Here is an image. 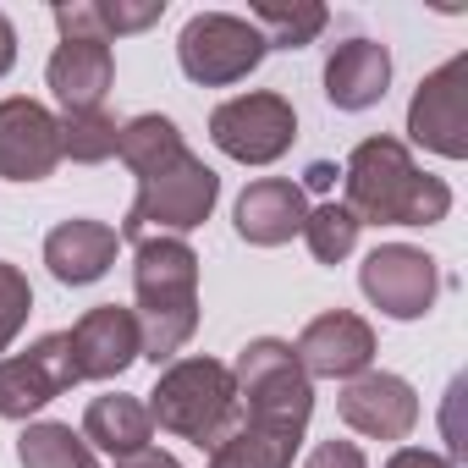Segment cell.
Wrapping results in <instances>:
<instances>
[{
	"instance_id": "cell-1",
	"label": "cell",
	"mask_w": 468,
	"mask_h": 468,
	"mask_svg": "<svg viewBox=\"0 0 468 468\" xmlns=\"http://www.w3.org/2000/svg\"><path fill=\"white\" fill-rule=\"evenodd\" d=\"M347 209L375 226H435L452 209V187L413 165V154L397 138H364L347 165Z\"/></svg>"
},
{
	"instance_id": "cell-2",
	"label": "cell",
	"mask_w": 468,
	"mask_h": 468,
	"mask_svg": "<svg viewBox=\"0 0 468 468\" xmlns=\"http://www.w3.org/2000/svg\"><path fill=\"white\" fill-rule=\"evenodd\" d=\"M138 342L149 364H171L198 331V254L182 238H144L133 254Z\"/></svg>"
},
{
	"instance_id": "cell-3",
	"label": "cell",
	"mask_w": 468,
	"mask_h": 468,
	"mask_svg": "<svg viewBox=\"0 0 468 468\" xmlns=\"http://www.w3.org/2000/svg\"><path fill=\"white\" fill-rule=\"evenodd\" d=\"M149 419L182 441H193L198 452H215L231 430L243 424V408H238V386H231V369L215 364V358H182L171 364L154 391H149Z\"/></svg>"
},
{
	"instance_id": "cell-4",
	"label": "cell",
	"mask_w": 468,
	"mask_h": 468,
	"mask_svg": "<svg viewBox=\"0 0 468 468\" xmlns=\"http://www.w3.org/2000/svg\"><path fill=\"white\" fill-rule=\"evenodd\" d=\"M215 198H220V176L198 154L182 149L160 171L138 176V198H133V209H127L116 238L122 243H144V238H176V231H193V226L209 220Z\"/></svg>"
},
{
	"instance_id": "cell-5",
	"label": "cell",
	"mask_w": 468,
	"mask_h": 468,
	"mask_svg": "<svg viewBox=\"0 0 468 468\" xmlns=\"http://www.w3.org/2000/svg\"><path fill=\"white\" fill-rule=\"evenodd\" d=\"M231 386H238L243 424H271V430L303 435V424H309V413H314L309 375H303V364L292 358V347L276 342V336L249 342V347L238 353Z\"/></svg>"
},
{
	"instance_id": "cell-6",
	"label": "cell",
	"mask_w": 468,
	"mask_h": 468,
	"mask_svg": "<svg viewBox=\"0 0 468 468\" xmlns=\"http://www.w3.org/2000/svg\"><path fill=\"white\" fill-rule=\"evenodd\" d=\"M265 34L249 17H231V12H198L182 39H176V61L193 83L204 89H226V83H243L260 61H265Z\"/></svg>"
},
{
	"instance_id": "cell-7",
	"label": "cell",
	"mask_w": 468,
	"mask_h": 468,
	"mask_svg": "<svg viewBox=\"0 0 468 468\" xmlns=\"http://www.w3.org/2000/svg\"><path fill=\"white\" fill-rule=\"evenodd\" d=\"M209 138H215L220 154L243 160V165H271V160H282V154L292 149V138H298V111H292V100H282V94H238V100L215 105Z\"/></svg>"
},
{
	"instance_id": "cell-8",
	"label": "cell",
	"mask_w": 468,
	"mask_h": 468,
	"mask_svg": "<svg viewBox=\"0 0 468 468\" xmlns=\"http://www.w3.org/2000/svg\"><path fill=\"white\" fill-rule=\"evenodd\" d=\"M72 386H78L72 336L67 331H50L28 353L0 358V419H28V413H39L45 402H56Z\"/></svg>"
},
{
	"instance_id": "cell-9",
	"label": "cell",
	"mask_w": 468,
	"mask_h": 468,
	"mask_svg": "<svg viewBox=\"0 0 468 468\" xmlns=\"http://www.w3.org/2000/svg\"><path fill=\"white\" fill-rule=\"evenodd\" d=\"M408 138L446 160L468 154V56H452L419 83L408 105Z\"/></svg>"
},
{
	"instance_id": "cell-10",
	"label": "cell",
	"mask_w": 468,
	"mask_h": 468,
	"mask_svg": "<svg viewBox=\"0 0 468 468\" xmlns=\"http://www.w3.org/2000/svg\"><path fill=\"white\" fill-rule=\"evenodd\" d=\"M364 282V298L391 314V320H419L435 309V292H441V271L424 249H408V243H386L364 260L358 271Z\"/></svg>"
},
{
	"instance_id": "cell-11",
	"label": "cell",
	"mask_w": 468,
	"mask_h": 468,
	"mask_svg": "<svg viewBox=\"0 0 468 468\" xmlns=\"http://www.w3.org/2000/svg\"><path fill=\"white\" fill-rule=\"evenodd\" d=\"M61 165V122L39 100H0V176L45 182Z\"/></svg>"
},
{
	"instance_id": "cell-12",
	"label": "cell",
	"mask_w": 468,
	"mask_h": 468,
	"mask_svg": "<svg viewBox=\"0 0 468 468\" xmlns=\"http://www.w3.org/2000/svg\"><path fill=\"white\" fill-rule=\"evenodd\" d=\"M342 424L369 435V441H408L413 424H419V397L402 375H386V369H364L347 380L342 402H336Z\"/></svg>"
},
{
	"instance_id": "cell-13",
	"label": "cell",
	"mask_w": 468,
	"mask_h": 468,
	"mask_svg": "<svg viewBox=\"0 0 468 468\" xmlns=\"http://www.w3.org/2000/svg\"><path fill=\"white\" fill-rule=\"evenodd\" d=\"M292 358L303 364L309 380H353L375 358V331H369V320H358L347 309H331V314L303 325Z\"/></svg>"
},
{
	"instance_id": "cell-14",
	"label": "cell",
	"mask_w": 468,
	"mask_h": 468,
	"mask_svg": "<svg viewBox=\"0 0 468 468\" xmlns=\"http://www.w3.org/2000/svg\"><path fill=\"white\" fill-rule=\"evenodd\" d=\"M67 336H72V364H78V380H116L133 358H144L138 320H133V309H116V303L89 309V314H83Z\"/></svg>"
},
{
	"instance_id": "cell-15",
	"label": "cell",
	"mask_w": 468,
	"mask_h": 468,
	"mask_svg": "<svg viewBox=\"0 0 468 468\" xmlns=\"http://www.w3.org/2000/svg\"><path fill=\"white\" fill-rule=\"evenodd\" d=\"M309 220V193L287 176H260L238 198V238L254 249H282L292 243Z\"/></svg>"
},
{
	"instance_id": "cell-16",
	"label": "cell",
	"mask_w": 468,
	"mask_h": 468,
	"mask_svg": "<svg viewBox=\"0 0 468 468\" xmlns=\"http://www.w3.org/2000/svg\"><path fill=\"white\" fill-rule=\"evenodd\" d=\"M116 249H122L116 226L78 215V220H61L50 238H45V265H50L56 282H67V287H89V282H100V276L116 265Z\"/></svg>"
},
{
	"instance_id": "cell-17",
	"label": "cell",
	"mask_w": 468,
	"mask_h": 468,
	"mask_svg": "<svg viewBox=\"0 0 468 468\" xmlns=\"http://www.w3.org/2000/svg\"><path fill=\"white\" fill-rule=\"evenodd\" d=\"M45 78H50L56 100L67 105V116H78V111H105V94H111V83H116V56H111V45H100V39H61Z\"/></svg>"
},
{
	"instance_id": "cell-18",
	"label": "cell",
	"mask_w": 468,
	"mask_h": 468,
	"mask_svg": "<svg viewBox=\"0 0 468 468\" xmlns=\"http://www.w3.org/2000/svg\"><path fill=\"white\" fill-rule=\"evenodd\" d=\"M391 89V50L375 39H342L325 61V100L336 111H369Z\"/></svg>"
},
{
	"instance_id": "cell-19",
	"label": "cell",
	"mask_w": 468,
	"mask_h": 468,
	"mask_svg": "<svg viewBox=\"0 0 468 468\" xmlns=\"http://www.w3.org/2000/svg\"><path fill=\"white\" fill-rule=\"evenodd\" d=\"M165 17V0H144V6H122V0H72V6H56V28L61 39H122V34H138L149 23Z\"/></svg>"
},
{
	"instance_id": "cell-20",
	"label": "cell",
	"mask_w": 468,
	"mask_h": 468,
	"mask_svg": "<svg viewBox=\"0 0 468 468\" xmlns=\"http://www.w3.org/2000/svg\"><path fill=\"white\" fill-rule=\"evenodd\" d=\"M83 441L111 452V457H133V452H144L154 441V419H149V408L138 397H122V391L94 397L89 413H83Z\"/></svg>"
},
{
	"instance_id": "cell-21",
	"label": "cell",
	"mask_w": 468,
	"mask_h": 468,
	"mask_svg": "<svg viewBox=\"0 0 468 468\" xmlns=\"http://www.w3.org/2000/svg\"><path fill=\"white\" fill-rule=\"evenodd\" d=\"M303 435H287V430H271V424H238L209 457V468H292V452H298Z\"/></svg>"
},
{
	"instance_id": "cell-22",
	"label": "cell",
	"mask_w": 468,
	"mask_h": 468,
	"mask_svg": "<svg viewBox=\"0 0 468 468\" xmlns=\"http://www.w3.org/2000/svg\"><path fill=\"white\" fill-rule=\"evenodd\" d=\"M17 463L23 468H94V446L56 419H39L17 435Z\"/></svg>"
},
{
	"instance_id": "cell-23",
	"label": "cell",
	"mask_w": 468,
	"mask_h": 468,
	"mask_svg": "<svg viewBox=\"0 0 468 468\" xmlns=\"http://www.w3.org/2000/svg\"><path fill=\"white\" fill-rule=\"evenodd\" d=\"M249 23L265 34V45L303 50V45H314V39H320V28L331 23V12H325V6H314V0H292V6H287V0H260Z\"/></svg>"
},
{
	"instance_id": "cell-24",
	"label": "cell",
	"mask_w": 468,
	"mask_h": 468,
	"mask_svg": "<svg viewBox=\"0 0 468 468\" xmlns=\"http://www.w3.org/2000/svg\"><path fill=\"white\" fill-rule=\"evenodd\" d=\"M187 144H182V133H176V122L171 116H133L122 133H116V154L138 171V176H149V171H160L165 160H176Z\"/></svg>"
},
{
	"instance_id": "cell-25",
	"label": "cell",
	"mask_w": 468,
	"mask_h": 468,
	"mask_svg": "<svg viewBox=\"0 0 468 468\" xmlns=\"http://www.w3.org/2000/svg\"><path fill=\"white\" fill-rule=\"evenodd\" d=\"M303 243L320 265H342L358 249V215L347 204H314L303 220Z\"/></svg>"
},
{
	"instance_id": "cell-26",
	"label": "cell",
	"mask_w": 468,
	"mask_h": 468,
	"mask_svg": "<svg viewBox=\"0 0 468 468\" xmlns=\"http://www.w3.org/2000/svg\"><path fill=\"white\" fill-rule=\"evenodd\" d=\"M116 116H105V111H78V116H67L61 122V154H72L78 165H100V160H111L116 154Z\"/></svg>"
},
{
	"instance_id": "cell-27",
	"label": "cell",
	"mask_w": 468,
	"mask_h": 468,
	"mask_svg": "<svg viewBox=\"0 0 468 468\" xmlns=\"http://www.w3.org/2000/svg\"><path fill=\"white\" fill-rule=\"evenodd\" d=\"M28 314H34V287H28V276H23L17 265L0 260V353L17 342V331L28 325Z\"/></svg>"
},
{
	"instance_id": "cell-28",
	"label": "cell",
	"mask_w": 468,
	"mask_h": 468,
	"mask_svg": "<svg viewBox=\"0 0 468 468\" xmlns=\"http://www.w3.org/2000/svg\"><path fill=\"white\" fill-rule=\"evenodd\" d=\"M303 468H364V452L353 441H320Z\"/></svg>"
},
{
	"instance_id": "cell-29",
	"label": "cell",
	"mask_w": 468,
	"mask_h": 468,
	"mask_svg": "<svg viewBox=\"0 0 468 468\" xmlns=\"http://www.w3.org/2000/svg\"><path fill=\"white\" fill-rule=\"evenodd\" d=\"M386 468H457L452 457H441V452H424V446H402Z\"/></svg>"
},
{
	"instance_id": "cell-30",
	"label": "cell",
	"mask_w": 468,
	"mask_h": 468,
	"mask_svg": "<svg viewBox=\"0 0 468 468\" xmlns=\"http://www.w3.org/2000/svg\"><path fill=\"white\" fill-rule=\"evenodd\" d=\"M116 468H182V463L165 457V452H154V446H144V452H133V457H116Z\"/></svg>"
},
{
	"instance_id": "cell-31",
	"label": "cell",
	"mask_w": 468,
	"mask_h": 468,
	"mask_svg": "<svg viewBox=\"0 0 468 468\" xmlns=\"http://www.w3.org/2000/svg\"><path fill=\"white\" fill-rule=\"evenodd\" d=\"M12 61H17V28H12L6 12H0V78L12 72Z\"/></svg>"
},
{
	"instance_id": "cell-32",
	"label": "cell",
	"mask_w": 468,
	"mask_h": 468,
	"mask_svg": "<svg viewBox=\"0 0 468 468\" xmlns=\"http://www.w3.org/2000/svg\"><path fill=\"white\" fill-rule=\"evenodd\" d=\"M303 176H309V187H314V193H325V187H331V182H336L342 171H336V165H325V160H314V165H309Z\"/></svg>"
}]
</instances>
